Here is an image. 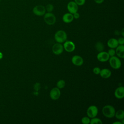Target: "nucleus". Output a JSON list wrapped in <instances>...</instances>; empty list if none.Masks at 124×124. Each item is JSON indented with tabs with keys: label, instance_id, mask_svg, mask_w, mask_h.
I'll return each mask as SVG.
<instances>
[{
	"label": "nucleus",
	"instance_id": "f257e3e1",
	"mask_svg": "<svg viewBox=\"0 0 124 124\" xmlns=\"http://www.w3.org/2000/svg\"><path fill=\"white\" fill-rule=\"evenodd\" d=\"M102 113L104 116L108 118H111L114 117L115 114V109L111 105H108L102 108Z\"/></svg>",
	"mask_w": 124,
	"mask_h": 124
},
{
	"label": "nucleus",
	"instance_id": "f03ea898",
	"mask_svg": "<svg viewBox=\"0 0 124 124\" xmlns=\"http://www.w3.org/2000/svg\"><path fill=\"white\" fill-rule=\"evenodd\" d=\"M67 38L66 32L63 30L58 31L54 35V38L57 43H63L66 41Z\"/></svg>",
	"mask_w": 124,
	"mask_h": 124
},
{
	"label": "nucleus",
	"instance_id": "7ed1b4c3",
	"mask_svg": "<svg viewBox=\"0 0 124 124\" xmlns=\"http://www.w3.org/2000/svg\"><path fill=\"white\" fill-rule=\"evenodd\" d=\"M44 20L46 24L53 25L56 22V18L52 12H46L44 15Z\"/></svg>",
	"mask_w": 124,
	"mask_h": 124
},
{
	"label": "nucleus",
	"instance_id": "20e7f679",
	"mask_svg": "<svg viewBox=\"0 0 124 124\" xmlns=\"http://www.w3.org/2000/svg\"><path fill=\"white\" fill-rule=\"evenodd\" d=\"M108 61L111 67L114 69L120 68L122 65V62L120 59L116 56H113L110 57Z\"/></svg>",
	"mask_w": 124,
	"mask_h": 124
},
{
	"label": "nucleus",
	"instance_id": "39448f33",
	"mask_svg": "<svg viewBox=\"0 0 124 124\" xmlns=\"http://www.w3.org/2000/svg\"><path fill=\"white\" fill-rule=\"evenodd\" d=\"M32 12L37 16H43L46 13L45 6L42 5H36L33 8Z\"/></svg>",
	"mask_w": 124,
	"mask_h": 124
},
{
	"label": "nucleus",
	"instance_id": "423d86ee",
	"mask_svg": "<svg viewBox=\"0 0 124 124\" xmlns=\"http://www.w3.org/2000/svg\"><path fill=\"white\" fill-rule=\"evenodd\" d=\"M98 112V109L97 107L95 105H91L87 110V115L90 118H92L97 116Z\"/></svg>",
	"mask_w": 124,
	"mask_h": 124
},
{
	"label": "nucleus",
	"instance_id": "0eeeda50",
	"mask_svg": "<svg viewBox=\"0 0 124 124\" xmlns=\"http://www.w3.org/2000/svg\"><path fill=\"white\" fill-rule=\"evenodd\" d=\"M63 46L61 43H57L55 44L52 46V52L56 55H59L61 54L63 51Z\"/></svg>",
	"mask_w": 124,
	"mask_h": 124
},
{
	"label": "nucleus",
	"instance_id": "6e6552de",
	"mask_svg": "<svg viewBox=\"0 0 124 124\" xmlns=\"http://www.w3.org/2000/svg\"><path fill=\"white\" fill-rule=\"evenodd\" d=\"M64 49L68 52H72L75 49V44L71 41H65L63 45Z\"/></svg>",
	"mask_w": 124,
	"mask_h": 124
},
{
	"label": "nucleus",
	"instance_id": "1a4fd4ad",
	"mask_svg": "<svg viewBox=\"0 0 124 124\" xmlns=\"http://www.w3.org/2000/svg\"><path fill=\"white\" fill-rule=\"evenodd\" d=\"M67 9L69 13L73 14L78 12V6L75 3L74 1H70L67 3Z\"/></svg>",
	"mask_w": 124,
	"mask_h": 124
},
{
	"label": "nucleus",
	"instance_id": "9d476101",
	"mask_svg": "<svg viewBox=\"0 0 124 124\" xmlns=\"http://www.w3.org/2000/svg\"><path fill=\"white\" fill-rule=\"evenodd\" d=\"M49 96L52 100H57L61 96V91L60 89L57 87H54L52 88L49 93Z\"/></svg>",
	"mask_w": 124,
	"mask_h": 124
},
{
	"label": "nucleus",
	"instance_id": "9b49d317",
	"mask_svg": "<svg viewBox=\"0 0 124 124\" xmlns=\"http://www.w3.org/2000/svg\"><path fill=\"white\" fill-rule=\"evenodd\" d=\"M110 56H109L108 53L106 51H101L98 53L97 55V60L101 62H106L108 61Z\"/></svg>",
	"mask_w": 124,
	"mask_h": 124
},
{
	"label": "nucleus",
	"instance_id": "f8f14e48",
	"mask_svg": "<svg viewBox=\"0 0 124 124\" xmlns=\"http://www.w3.org/2000/svg\"><path fill=\"white\" fill-rule=\"evenodd\" d=\"M71 62L74 65L80 66L83 63V59L81 56L76 55L72 57L71 59Z\"/></svg>",
	"mask_w": 124,
	"mask_h": 124
},
{
	"label": "nucleus",
	"instance_id": "ddd939ff",
	"mask_svg": "<svg viewBox=\"0 0 124 124\" xmlns=\"http://www.w3.org/2000/svg\"><path fill=\"white\" fill-rule=\"evenodd\" d=\"M114 96L117 99H122L124 97V87L120 86L116 89L114 92Z\"/></svg>",
	"mask_w": 124,
	"mask_h": 124
},
{
	"label": "nucleus",
	"instance_id": "4468645a",
	"mask_svg": "<svg viewBox=\"0 0 124 124\" xmlns=\"http://www.w3.org/2000/svg\"><path fill=\"white\" fill-rule=\"evenodd\" d=\"M115 54L119 58L123 59L124 58V45H119L116 48Z\"/></svg>",
	"mask_w": 124,
	"mask_h": 124
},
{
	"label": "nucleus",
	"instance_id": "2eb2a0df",
	"mask_svg": "<svg viewBox=\"0 0 124 124\" xmlns=\"http://www.w3.org/2000/svg\"><path fill=\"white\" fill-rule=\"evenodd\" d=\"M62 20L63 22L65 23H70L74 20V17L72 14L70 13H66L64 14L62 17Z\"/></svg>",
	"mask_w": 124,
	"mask_h": 124
},
{
	"label": "nucleus",
	"instance_id": "dca6fc26",
	"mask_svg": "<svg viewBox=\"0 0 124 124\" xmlns=\"http://www.w3.org/2000/svg\"><path fill=\"white\" fill-rule=\"evenodd\" d=\"M99 75L103 78L106 79L109 78L111 76V72L108 69L104 68L100 70Z\"/></svg>",
	"mask_w": 124,
	"mask_h": 124
},
{
	"label": "nucleus",
	"instance_id": "f3484780",
	"mask_svg": "<svg viewBox=\"0 0 124 124\" xmlns=\"http://www.w3.org/2000/svg\"><path fill=\"white\" fill-rule=\"evenodd\" d=\"M107 45L110 48H115L118 45V40L115 38H110L107 42Z\"/></svg>",
	"mask_w": 124,
	"mask_h": 124
},
{
	"label": "nucleus",
	"instance_id": "a211bd4d",
	"mask_svg": "<svg viewBox=\"0 0 124 124\" xmlns=\"http://www.w3.org/2000/svg\"><path fill=\"white\" fill-rule=\"evenodd\" d=\"M115 117L118 120H122L124 119V111L122 109H120L115 112Z\"/></svg>",
	"mask_w": 124,
	"mask_h": 124
},
{
	"label": "nucleus",
	"instance_id": "6ab92c4d",
	"mask_svg": "<svg viewBox=\"0 0 124 124\" xmlns=\"http://www.w3.org/2000/svg\"><path fill=\"white\" fill-rule=\"evenodd\" d=\"M95 48L96 50H97L99 52L102 51L104 49V46L103 44L101 42H97L95 45Z\"/></svg>",
	"mask_w": 124,
	"mask_h": 124
},
{
	"label": "nucleus",
	"instance_id": "aec40b11",
	"mask_svg": "<svg viewBox=\"0 0 124 124\" xmlns=\"http://www.w3.org/2000/svg\"><path fill=\"white\" fill-rule=\"evenodd\" d=\"M90 124H102L103 122L101 119L95 117L92 118V119L90 120Z\"/></svg>",
	"mask_w": 124,
	"mask_h": 124
},
{
	"label": "nucleus",
	"instance_id": "412c9836",
	"mask_svg": "<svg viewBox=\"0 0 124 124\" xmlns=\"http://www.w3.org/2000/svg\"><path fill=\"white\" fill-rule=\"evenodd\" d=\"M57 87L59 89H62L65 86V82L63 79H60L57 82Z\"/></svg>",
	"mask_w": 124,
	"mask_h": 124
},
{
	"label": "nucleus",
	"instance_id": "4be33fe9",
	"mask_svg": "<svg viewBox=\"0 0 124 124\" xmlns=\"http://www.w3.org/2000/svg\"><path fill=\"white\" fill-rule=\"evenodd\" d=\"M45 8L47 12H52L53 11L54 7L53 4L49 3L46 5V6L45 7Z\"/></svg>",
	"mask_w": 124,
	"mask_h": 124
},
{
	"label": "nucleus",
	"instance_id": "5701e85b",
	"mask_svg": "<svg viewBox=\"0 0 124 124\" xmlns=\"http://www.w3.org/2000/svg\"><path fill=\"white\" fill-rule=\"evenodd\" d=\"M90 122V119L88 116L83 117L81 119V123L83 124H89Z\"/></svg>",
	"mask_w": 124,
	"mask_h": 124
},
{
	"label": "nucleus",
	"instance_id": "b1692460",
	"mask_svg": "<svg viewBox=\"0 0 124 124\" xmlns=\"http://www.w3.org/2000/svg\"><path fill=\"white\" fill-rule=\"evenodd\" d=\"M74 1L78 6H82L85 4L86 0H74Z\"/></svg>",
	"mask_w": 124,
	"mask_h": 124
},
{
	"label": "nucleus",
	"instance_id": "393cba45",
	"mask_svg": "<svg viewBox=\"0 0 124 124\" xmlns=\"http://www.w3.org/2000/svg\"><path fill=\"white\" fill-rule=\"evenodd\" d=\"M110 57L113 56L115 54V50H114V48H110L109 49L108 51L107 52Z\"/></svg>",
	"mask_w": 124,
	"mask_h": 124
},
{
	"label": "nucleus",
	"instance_id": "a878e982",
	"mask_svg": "<svg viewBox=\"0 0 124 124\" xmlns=\"http://www.w3.org/2000/svg\"><path fill=\"white\" fill-rule=\"evenodd\" d=\"M100 68L98 67H95L93 69V72L95 75H99L100 72Z\"/></svg>",
	"mask_w": 124,
	"mask_h": 124
},
{
	"label": "nucleus",
	"instance_id": "bb28decb",
	"mask_svg": "<svg viewBox=\"0 0 124 124\" xmlns=\"http://www.w3.org/2000/svg\"><path fill=\"white\" fill-rule=\"evenodd\" d=\"M118 40V42L119 45H124V37H120L119 38Z\"/></svg>",
	"mask_w": 124,
	"mask_h": 124
},
{
	"label": "nucleus",
	"instance_id": "cd10ccee",
	"mask_svg": "<svg viewBox=\"0 0 124 124\" xmlns=\"http://www.w3.org/2000/svg\"><path fill=\"white\" fill-rule=\"evenodd\" d=\"M73 16L74 18H75V19H78L79 18V16H80L79 14L78 13V12L73 14Z\"/></svg>",
	"mask_w": 124,
	"mask_h": 124
},
{
	"label": "nucleus",
	"instance_id": "c85d7f7f",
	"mask_svg": "<svg viewBox=\"0 0 124 124\" xmlns=\"http://www.w3.org/2000/svg\"><path fill=\"white\" fill-rule=\"evenodd\" d=\"M94 1L97 4H101L104 2V0H94Z\"/></svg>",
	"mask_w": 124,
	"mask_h": 124
},
{
	"label": "nucleus",
	"instance_id": "c756f323",
	"mask_svg": "<svg viewBox=\"0 0 124 124\" xmlns=\"http://www.w3.org/2000/svg\"><path fill=\"white\" fill-rule=\"evenodd\" d=\"M113 124H123L121 122L117 121V122H115L113 123Z\"/></svg>",
	"mask_w": 124,
	"mask_h": 124
},
{
	"label": "nucleus",
	"instance_id": "7c9ffc66",
	"mask_svg": "<svg viewBox=\"0 0 124 124\" xmlns=\"http://www.w3.org/2000/svg\"><path fill=\"white\" fill-rule=\"evenodd\" d=\"M3 56V55L2 53L1 52H0V60H1V59H2Z\"/></svg>",
	"mask_w": 124,
	"mask_h": 124
},
{
	"label": "nucleus",
	"instance_id": "2f4dec72",
	"mask_svg": "<svg viewBox=\"0 0 124 124\" xmlns=\"http://www.w3.org/2000/svg\"><path fill=\"white\" fill-rule=\"evenodd\" d=\"M124 29H122V31H121V33L122 34V36L123 37H124Z\"/></svg>",
	"mask_w": 124,
	"mask_h": 124
},
{
	"label": "nucleus",
	"instance_id": "473e14b6",
	"mask_svg": "<svg viewBox=\"0 0 124 124\" xmlns=\"http://www.w3.org/2000/svg\"></svg>",
	"mask_w": 124,
	"mask_h": 124
}]
</instances>
